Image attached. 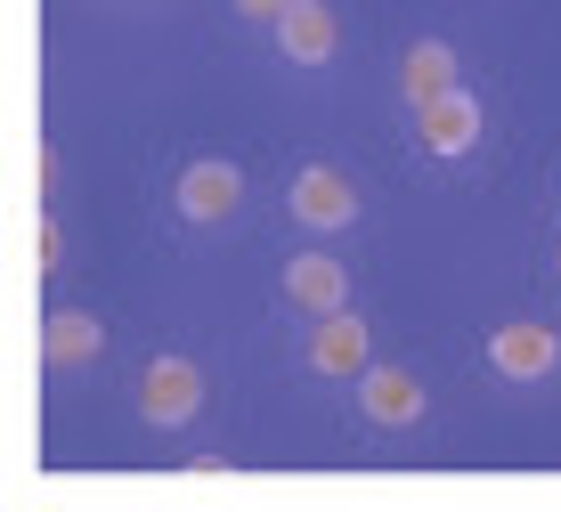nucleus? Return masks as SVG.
I'll list each match as a JSON object with an SVG mask.
<instances>
[{"instance_id": "1", "label": "nucleus", "mask_w": 561, "mask_h": 512, "mask_svg": "<svg viewBox=\"0 0 561 512\" xmlns=\"http://www.w3.org/2000/svg\"><path fill=\"white\" fill-rule=\"evenodd\" d=\"M489 366L505 374V383H546V374L561 366V333L553 326H496L489 333Z\"/></svg>"}, {"instance_id": "2", "label": "nucleus", "mask_w": 561, "mask_h": 512, "mask_svg": "<svg viewBox=\"0 0 561 512\" xmlns=\"http://www.w3.org/2000/svg\"><path fill=\"white\" fill-rule=\"evenodd\" d=\"M204 407V374L187 366V359H154L139 374V416L147 423H187Z\"/></svg>"}, {"instance_id": "3", "label": "nucleus", "mask_w": 561, "mask_h": 512, "mask_svg": "<svg viewBox=\"0 0 561 512\" xmlns=\"http://www.w3.org/2000/svg\"><path fill=\"white\" fill-rule=\"evenodd\" d=\"M309 366L318 374H334V383H358L366 366V326L351 318V309H334V318H318V333H309Z\"/></svg>"}, {"instance_id": "4", "label": "nucleus", "mask_w": 561, "mask_h": 512, "mask_svg": "<svg viewBox=\"0 0 561 512\" xmlns=\"http://www.w3.org/2000/svg\"><path fill=\"white\" fill-rule=\"evenodd\" d=\"M244 204V171L237 163H187L180 171V212L187 220H228Z\"/></svg>"}, {"instance_id": "5", "label": "nucleus", "mask_w": 561, "mask_h": 512, "mask_svg": "<svg viewBox=\"0 0 561 512\" xmlns=\"http://www.w3.org/2000/svg\"><path fill=\"white\" fill-rule=\"evenodd\" d=\"M294 212H301L309 228H351V220H358V187L342 180V171L309 163L301 180H294Z\"/></svg>"}, {"instance_id": "6", "label": "nucleus", "mask_w": 561, "mask_h": 512, "mask_svg": "<svg viewBox=\"0 0 561 512\" xmlns=\"http://www.w3.org/2000/svg\"><path fill=\"white\" fill-rule=\"evenodd\" d=\"M415 130H423V147H432V155H463L480 139V98L472 90L432 98V106H415Z\"/></svg>"}, {"instance_id": "7", "label": "nucleus", "mask_w": 561, "mask_h": 512, "mask_svg": "<svg viewBox=\"0 0 561 512\" xmlns=\"http://www.w3.org/2000/svg\"><path fill=\"white\" fill-rule=\"evenodd\" d=\"M342 261H325V252H294V261H285V301H301L309 318H334L342 309Z\"/></svg>"}, {"instance_id": "8", "label": "nucleus", "mask_w": 561, "mask_h": 512, "mask_svg": "<svg viewBox=\"0 0 561 512\" xmlns=\"http://www.w3.org/2000/svg\"><path fill=\"white\" fill-rule=\"evenodd\" d=\"M358 407L375 423H415L423 416V383H415L408 366H366L358 374Z\"/></svg>"}, {"instance_id": "9", "label": "nucleus", "mask_w": 561, "mask_h": 512, "mask_svg": "<svg viewBox=\"0 0 561 512\" xmlns=\"http://www.w3.org/2000/svg\"><path fill=\"white\" fill-rule=\"evenodd\" d=\"M277 42H285L294 66H325V57H334V9H325V0H294V9L277 16Z\"/></svg>"}, {"instance_id": "10", "label": "nucleus", "mask_w": 561, "mask_h": 512, "mask_svg": "<svg viewBox=\"0 0 561 512\" xmlns=\"http://www.w3.org/2000/svg\"><path fill=\"white\" fill-rule=\"evenodd\" d=\"M42 350H49V366H82V359L106 350V326L90 318V309H57V318L42 326Z\"/></svg>"}, {"instance_id": "11", "label": "nucleus", "mask_w": 561, "mask_h": 512, "mask_svg": "<svg viewBox=\"0 0 561 512\" xmlns=\"http://www.w3.org/2000/svg\"><path fill=\"white\" fill-rule=\"evenodd\" d=\"M399 82H408L415 106L448 98V90H456V49H448V42H415V49H408V66H399Z\"/></svg>"}, {"instance_id": "12", "label": "nucleus", "mask_w": 561, "mask_h": 512, "mask_svg": "<svg viewBox=\"0 0 561 512\" xmlns=\"http://www.w3.org/2000/svg\"><path fill=\"white\" fill-rule=\"evenodd\" d=\"M57 252H66V244H57V228L33 236V269H57Z\"/></svg>"}, {"instance_id": "13", "label": "nucleus", "mask_w": 561, "mask_h": 512, "mask_svg": "<svg viewBox=\"0 0 561 512\" xmlns=\"http://www.w3.org/2000/svg\"><path fill=\"white\" fill-rule=\"evenodd\" d=\"M237 9H244V16H285L294 0H237Z\"/></svg>"}]
</instances>
